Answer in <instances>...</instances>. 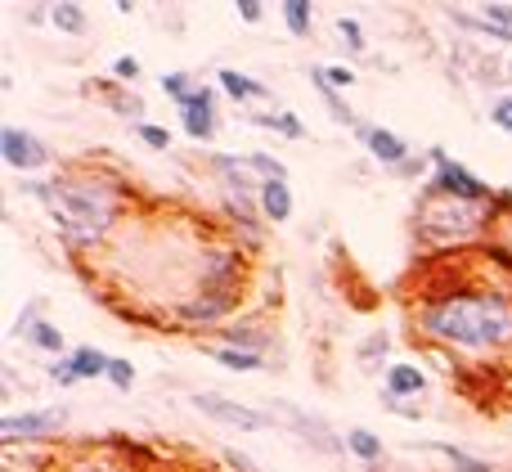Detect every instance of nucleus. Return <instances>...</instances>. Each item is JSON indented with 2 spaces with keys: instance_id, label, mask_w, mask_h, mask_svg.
Wrapping results in <instances>:
<instances>
[{
  "instance_id": "31",
  "label": "nucleus",
  "mask_w": 512,
  "mask_h": 472,
  "mask_svg": "<svg viewBox=\"0 0 512 472\" xmlns=\"http://www.w3.org/2000/svg\"><path fill=\"white\" fill-rule=\"evenodd\" d=\"M337 36L346 41V50H351V54H364V50H369V36H364V27L355 23V18H337Z\"/></svg>"
},
{
  "instance_id": "7",
  "label": "nucleus",
  "mask_w": 512,
  "mask_h": 472,
  "mask_svg": "<svg viewBox=\"0 0 512 472\" xmlns=\"http://www.w3.org/2000/svg\"><path fill=\"white\" fill-rule=\"evenodd\" d=\"M194 410L203 414V419L221 423V428H234V432H265L274 428V414L256 410V405H243V401H230V396L221 392H194Z\"/></svg>"
},
{
  "instance_id": "4",
  "label": "nucleus",
  "mask_w": 512,
  "mask_h": 472,
  "mask_svg": "<svg viewBox=\"0 0 512 472\" xmlns=\"http://www.w3.org/2000/svg\"><path fill=\"white\" fill-rule=\"evenodd\" d=\"M427 162H432V180H427V189H432V194L463 198V203H490V198H495V189H490L477 171H468L463 162H454L450 149H441V144L427 153Z\"/></svg>"
},
{
  "instance_id": "34",
  "label": "nucleus",
  "mask_w": 512,
  "mask_h": 472,
  "mask_svg": "<svg viewBox=\"0 0 512 472\" xmlns=\"http://www.w3.org/2000/svg\"><path fill=\"white\" fill-rule=\"evenodd\" d=\"M481 18H486L490 27H499L504 41L512 45V5H481Z\"/></svg>"
},
{
  "instance_id": "40",
  "label": "nucleus",
  "mask_w": 512,
  "mask_h": 472,
  "mask_svg": "<svg viewBox=\"0 0 512 472\" xmlns=\"http://www.w3.org/2000/svg\"><path fill=\"white\" fill-rule=\"evenodd\" d=\"M63 472H108V468H95V464H86V459H81V464H72V468H63Z\"/></svg>"
},
{
  "instance_id": "3",
  "label": "nucleus",
  "mask_w": 512,
  "mask_h": 472,
  "mask_svg": "<svg viewBox=\"0 0 512 472\" xmlns=\"http://www.w3.org/2000/svg\"><path fill=\"white\" fill-rule=\"evenodd\" d=\"M504 212H512V194H495L490 203H463V198H445L423 189L414 216V234L423 248L454 252V248H477L504 225Z\"/></svg>"
},
{
  "instance_id": "22",
  "label": "nucleus",
  "mask_w": 512,
  "mask_h": 472,
  "mask_svg": "<svg viewBox=\"0 0 512 472\" xmlns=\"http://www.w3.org/2000/svg\"><path fill=\"white\" fill-rule=\"evenodd\" d=\"M248 122H252V126H261V131L283 135V140H306V126H301V117H297V113H261V108H252Z\"/></svg>"
},
{
  "instance_id": "11",
  "label": "nucleus",
  "mask_w": 512,
  "mask_h": 472,
  "mask_svg": "<svg viewBox=\"0 0 512 472\" xmlns=\"http://www.w3.org/2000/svg\"><path fill=\"white\" fill-rule=\"evenodd\" d=\"M0 158L14 171H41L50 162V149L23 126H0Z\"/></svg>"
},
{
  "instance_id": "6",
  "label": "nucleus",
  "mask_w": 512,
  "mask_h": 472,
  "mask_svg": "<svg viewBox=\"0 0 512 472\" xmlns=\"http://www.w3.org/2000/svg\"><path fill=\"white\" fill-rule=\"evenodd\" d=\"M63 428H68V410H54V405H36V410H18L0 419V437L23 441V446H50Z\"/></svg>"
},
{
  "instance_id": "38",
  "label": "nucleus",
  "mask_w": 512,
  "mask_h": 472,
  "mask_svg": "<svg viewBox=\"0 0 512 472\" xmlns=\"http://www.w3.org/2000/svg\"><path fill=\"white\" fill-rule=\"evenodd\" d=\"M113 77H117V81H135V77H140V63H135L131 54H122V59L113 63Z\"/></svg>"
},
{
  "instance_id": "15",
  "label": "nucleus",
  "mask_w": 512,
  "mask_h": 472,
  "mask_svg": "<svg viewBox=\"0 0 512 472\" xmlns=\"http://www.w3.org/2000/svg\"><path fill=\"white\" fill-rule=\"evenodd\" d=\"M216 86H221L234 104H270L274 99L270 86H261V81L248 77V72H239V68H216Z\"/></svg>"
},
{
  "instance_id": "14",
  "label": "nucleus",
  "mask_w": 512,
  "mask_h": 472,
  "mask_svg": "<svg viewBox=\"0 0 512 472\" xmlns=\"http://www.w3.org/2000/svg\"><path fill=\"white\" fill-rule=\"evenodd\" d=\"M382 392H387L391 401H414V396L427 392V374L414 360H391V369L382 374Z\"/></svg>"
},
{
  "instance_id": "33",
  "label": "nucleus",
  "mask_w": 512,
  "mask_h": 472,
  "mask_svg": "<svg viewBox=\"0 0 512 472\" xmlns=\"http://www.w3.org/2000/svg\"><path fill=\"white\" fill-rule=\"evenodd\" d=\"M36 320H45V302H41V297L23 306V315H18V320H14V329H9V338H27Z\"/></svg>"
},
{
  "instance_id": "30",
  "label": "nucleus",
  "mask_w": 512,
  "mask_h": 472,
  "mask_svg": "<svg viewBox=\"0 0 512 472\" xmlns=\"http://www.w3.org/2000/svg\"><path fill=\"white\" fill-rule=\"evenodd\" d=\"M248 162L256 176H261V185L265 180H288V167H283L279 158H270V153H248Z\"/></svg>"
},
{
  "instance_id": "10",
  "label": "nucleus",
  "mask_w": 512,
  "mask_h": 472,
  "mask_svg": "<svg viewBox=\"0 0 512 472\" xmlns=\"http://www.w3.org/2000/svg\"><path fill=\"white\" fill-rule=\"evenodd\" d=\"M180 131L198 144L216 140V131H221V113H216V90L212 86H198L194 95H189V104H180Z\"/></svg>"
},
{
  "instance_id": "16",
  "label": "nucleus",
  "mask_w": 512,
  "mask_h": 472,
  "mask_svg": "<svg viewBox=\"0 0 512 472\" xmlns=\"http://www.w3.org/2000/svg\"><path fill=\"white\" fill-rule=\"evenodd\" d=\"M256 207H261V216L270 225H288L292 212H297V198H292L288 180H265L261 194H256Z\"/></svg>"
},
{
  "instance_id": "17",
  "label": "nucleus",
  "mask_w": 512,
  "mask_h": 472,
  "mask_svg": "<svg viewBox=\"0 0 512 472\" xmlns=\"http://www.w3.org/2000/svg\"><path fill=\"white\" fill-rule=\"evenodd\" d=\"M216 342L234 347V351H252V356H265V360H270V351H274V333L256 329V324H225Z\"/></svg>"
},
{
  "instance_id": "20",
  "label": "nucleus",
  "mask_w": 512,
  "mask_h": 472,
  "mask_svg": "<svg viewBox=\"0 0 512 472\" xmlns=\"http://www.w3.org/2000/svg\"><path fill=\"white\" fill-rule=\"evenodd\" d=\"M203 356H212L221 369H234V374H256L265 369V356H252V351H234V347H221V342H203Z\"/></svg>"
},
{
  "instance_id": "24",
  "label": "nucleus",
  "mask_w": 512,
  "mask_h": 472,
  "mask_svg": "<svg viewBox=\"0 0 512 472\" xmlns=\"http://www.w3.org/2000/svg\"><path fill=\"white\" fill-rule=\"evenodd\" d=\"M432 450L450 464V472H495V464H486V459H477V455H468V450H459V446H450V441H432Z\"/></svg>"
},
{
  "instance_id": "29",
  "label": "nucleus",
  "mask_w": 512,
  "mask_h": 472,
  "mask_svg": "<svg viewBox=\"0 0 512 472\" xmlns=\"http://www.w3.org/2000/svg\"><path fill=\"white\" fill-rule=\"evenodd\" d=\"M135 135H140L153 153H167L171 149V131H167V126H158V122H135Z\"/></svg>"
},
{
  "instance_id": "36",
  "label": "nucleus",
  "mask_w": 512,
  "mask_h": 472,
  "mask_svg": "<svg viewBox=\"0 0 512 472\" xmlns=\"http://www.w3.org/2000/svg\"><path fill=\"white\" fill-rule=\"evenodd\" d=\"M490 122H495L499 131L512 135V95H499L495 104H490Z\"/></svg>"
},
{
  "instance_id": "1",
  "label": "nucleus",
  "mask_w": 512,
  "mask_h": 472,
  "mask_svg": "<svg viewBox=\"0 0 512 472\" xmlns=\"http://www.w3.org/2000/svg\"><path fill=\"white\" fill-rule=\"evenodd\" d=\"M414 329L454 356H512V288L450 284L423 293L414 306Z\"/></svg>"
},
{
  "instance_id": "28",
  "label": "nucleus",
  "mask_w": 512,
  "mask_h": 472,
  "mask_svg": "<svg viewBox=\"0 0 512 472\" xmlns=\"http://www.w3.org/2000/svg\"><path fill=\"white\" fill-rule=\"evenodd\" d=\"M194 77L189 72H162V95L176 99V104H189V95H194Z\"/></svg>"
},
{
  "instance_id": "13",
  "label": "nucleus",
  "mask_w": 512,
  "mask_h": 472,
  "mask_svg": "<svg viewBox=\"0 0 512 472\" xmlns=\"http://www.w3.org/2000/svg\"><path fill=\"white\" fill-rule=\"evenodd\" d=\"M355 135H360V144H364V153H373V158L382 162V167H405L409 162V144L400 140L396 131H387V126H369V122H360L355 126Z\"/></svg>"
},
{
  "instance_id": "26",
  "label": "nucleus",
  "mask_w": 512,
  "mask_h": 472,
  "mask_svg": "<svg viewBox=\"0 0 512 472\" xmlns=\"http://www.w3.org/2000/svg\"><path fill=\"white\" fill-rule=\"evenodd\" d=\"M279 14L292 36H310V27H315V5H310V0H283Z\"/></svg>"
},
{
  "instance_id": "18",
  "label": "nucleus",
  "mask_w": 512,
  "mask_h": 472,
  "mask_svg": "<svg viewBox=\"0 0 512 472\" xmlns=\"http://www.w3.org/2000/svg\"><path fill=\"white\" fill-rule=\"evenodd\" d=\"M310 86H315L319 104H324L328 113H333V122H337V126H346V131H355V126H360V117H355V108L342 99V90H333V86L324 81V68H310Z\"/></svg>"
},
{
  "instance_id": "9",
  "label": "nucleus",
  "mask_w": 512,
  "mask_h": 472,
  "mask_svg": "<svg viewBox=\"0 0 512 472\" xmlns=\"http://www.w3.org/2000/svg\"><path fill=\"white\" fill-rule=\"evenodd\" d=\"M274 419H279V423H288V428L297 432V437L306 441L310 450H319V455H328V459H342V455H346V437H337V432L328 428V423L319 419V414L301 410V405L279 401V405H274Z\"/></svg>"
},
{
  "instance_id": "39",
  "label": "nucleus",
  "mask_w": 512,
  "mask_h": 472,
  "mask_svg": "<svg viewBox=\"0 0 512 472\" xmlns=\"http://www.w3.org/2000/svg\"><path fill=\"white\" fill-rule=\"evenodd\" d=\"M234 9H239V18H243V23H261V14H265V5H261V0H239V5H234Z\"/></svg>"
},
{
  "instance_id": "23",
  "label": "nucleus",
  "mask_w": 512,
  "mask_h": 472,
  "mask_svg": "<svg viewBox=\"0 0 512 472\" xmlns=\"http://www.w3.org/2000/svg\"><path fill=\"white\" fill-rule=\"evenodd\" d=\"M99 90H104V99H108V108H113V113L135 117V122H144V117H149L144 99H140V95H131V90H117L113 81H99Z\"/></svg>"
},
{
  "instance_id": "37",
  "label": "nucleus",
  "mask_w": 512,
  "mask_h": 472,
  "mask_svg": "<svg viewBox=\"0 0 512 472\" xmlns=\"http://www.w3.org/2000/svg\"><path fill=\"white\" fill-rule=\"evenodd\" d=\"M221 459H225V464H230L234 472H261V464H252V459H248V455H239L234 446H221Z\"/></svg>"
},
{
  "instance_id": "27",
  "label": "nucleus",
  "mask_w": 512,
  "mask_h": 472,
  "mask_svg": "<svg viewBox=\"0 0 512 472\" xmlns=\"http://www.w3.org/2000/svg\"><path fill=\"white\" fill-rule=\"evenodd\" d=\"M27 342H32L36 351H45V356H63V351H68V342H63L59 324H50V320H36L32 333H27Z\"/></svg>"
},
{
  "instance_id": "32",
  "label": "nucleus",
  "mask_w": 512,
  "mask_h": 472,
  "mask_svg": "<svg viewBox=\"0 0 512 472\" xmlns=\"http://www.w3.org/2000/svg\"><path fill=\"white\" fill-rule=\"evenodd\" d=\"M108 383H113L117 392H131V387H135V365H131V360H126V356L108 360Z\"/></svg>"
},
{
  "instance_id": "5",
  "label": "nucleus",
  "mask_w": 512,
  "mask_h": 472,
  "mask_svg": "<svg viewBox=\"0 0 512 472\" xmlns=\"http://www.w3.org/2000/svg\"><path fill=\"white\" fill-rule=\"evenodd\" d=\"M248 284V252L234 243H216L198 261V288H216V293H243Z\"/></svg>"
},
{
  "instance_id": "35",
  "label": "nucleus",
  "mask_w": 512,
  "mask_h": 472,
  "mask_svg": "<svg viewBox=\"0 0 512 472\" xmlns=\"http://www.w3.org/2000/svg\"><path fill=\"white\" fill-rule=\"evenodd\" d=\"M324 81H328L333 90H351V86H360L355 68H346V63H328V68H324Z\"/></svg>"
},
{
  "instance_id": "12",
  "label": "nucleus",
  "mask_w": 512,
  "mask_h": 472,
  "mask_svg": "<svg viewBox=\"0 0 512 472\" xmlns=\"http://www.w3.org/2000/svg\"><path fill=\"white\" fill-rule=\"evenodd\" d=\"M108 360L113 356H104L95 347H72V356L50 365V383L72 387V383H90V378H108Z\"/></svg>"
},
{
  "instance_id": "25",
  "label": "nucleus",
  "mask_w": 512,
  "mask_h": 472,
  "mask_svg": "<svg viewBox=\"0 0 512 472\" xmlns=\"http://www.w3.org/2000/svg\"><path fill=\"white\" fill-rule=\"evenodd\" d=\"M50 23L59 27L63 36H86V9L72 5V0H59V5H50Z\"/></svg>"
},
{
  "instance_id": "8",
  "label": "nucleus",
  "mask_w": 512,
  "mask_h": 472,
  "mask_svg": "<svg viewBox=\"0 0 512 472\" xmlns=\"http://www.w3.org/2000/svg\"><path fill=\"white\" fill-rule=\"evenodd\" d=\"M243 306V293H216V288H198L194 297L176 302V320L189 329H225L234 311Z\"/></svg>"
},
{
  "instance_id": "2",
  "label": "nucleus",
  "mask_w": 512,
  "mask_h": 472,
  "mask_svg": "<svg viewBox=\"0 0 512 472\" xmlns=\"http://www.w3.org/2000/svg\"><path fill=\"white\" fill-rule=\"evenodd\" d=\"M18 189L41 198L50 221L59 225L63 243L77 252L108 243V234L117 230L126 207V189L104 171H68V176L54 180H23Z\"/></svg>"
},
{
  "instance_id": "21",
  "label": "nucleus",
  "mask_w": 512,
  "mask_h": 472,
  "mask_svg": "<svg viewBox=\"0 0 512 472\" xmlns=\"http://www.w3.org/2000/svg\"><path fill=\"white\" fill-rule=\"evenodd\" d=\"M355 356H360V369L364 374H387L391 369V333H369V338L360 342V351H355Z\"/></svg>"
},
{
  "instance_id": "19",
  "label": "nucleus",
  "mask_w": 512,
  "mask_h": 472,
  "mask_svg": "<svg viewBox=\"0 0 512 472\" xmlns=\"http://www.w3.org/2000/svg\"><path fill=\"white\" fill-rule=\"evenodd\" d=\"M346 455L360 459L364 468H378V464H382V455H387V446H382L378 432H369V428H351V432H346Z\"/></svg>"
}]
</instances>
